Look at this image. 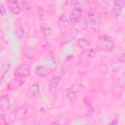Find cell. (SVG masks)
<instances>
[{
  "instance_id": "cell-1",
  "label": "cell",
  "mask_w": 125,
  "mask_h": 125,
  "mask_svg": "<svg viewBox=\"0 0 125 125\" xmlns=\"http://www.w3.org/2000/svg\"><path fill=\"white\" fill-rule=\"evenodd\" d=\"M97 42L100 49L106 52L111 51L114 46L113 41L107 35L99 36L97 39Z\"/></svg>"
},
{
  "instance_id": "cell-2",
  "label": "cell",
  "mask_w": 125,
  "mask_h": 125,
  "mask_svg": "<svg viewBox=\"0 0 125 125\" xmlns=\"http://www.w3.org/2000/svg\"><path fill=\"white\" fill-rule=\"evenodd\" d=\"M90 28L94 32L98 31L101 26V20L99 15L94 11L90 12L88 15Z\"/></svg>"
},
{
  "instance_id": "cell-3",
  "label": "cell",
  "mask_w": 125,
  "mask_h": 125,
  "mask_svg": "<svg viewBox=\"0 0 125 125\" xmlns=\"http://www.w3.org/2000/svg\"><path fill=\"white\" fill-rule=\"evenodd\" d=\"M73 28L78 31L85 30L87 27L88 22L86 19L83 18L78 20L71 22Z\"/></svg>"
},
{
  "instance_id": "cell-4",
  "label": "cell",
  "mask_w": 125,
  "mask_h": 125,
  "mask_svg": "<svg viewBox=\"0 0 125 125\" xmlns=\"http://www.w3.org/2000/svg\"><path fill=\"white\" fill-rule=\"evenodd\" d=\"M29 74L30 71L28 65L26 64H22L16 69L14 76L17 78H21L27 76Z\"/></svg>"
},
{
  "instance_id": "cell-5",
  "label": "cell",
  "mask_w": 125,
  "mask_h": 125,
  "mask_svg": "<svg viewBox=\"0 0 125 125\" xmlns=\"http://www.w3.org/2000/svg\"><path fill=\"white\" fill-rule=\"evenodd\" d=\"M125 4L124 0H115L114 1L113 8L111 10V14L115 17H117L121 13Z\"/></svg>"
},
{
  "instance_id": "cell-6",
  "label": "cell",
  "mask_w": 125,
  "mask_h": 125,
  "mask_svg": "<svg viewBox=\"0 0 125 125\" xmlns=\"http://www.w3.org/2000/svg\"><path fill=\"white\" fill-rule=\"evenodd\" d=\"M83 89L82 85L80 84H75L69 89H68L67 92V97L70 98L76 96V95Z\"/></svg>"
},
{
  "instance_id": "cell-7",
  "label": "cell",
  "mask_w": 125,
  "mask_h": 125,
  "mask_svg": "<svg viewBox=\"0 0 125 125\" xmlns=\"http://www.w3.org/2000/svg\"><path fill=\"white\" fill-rule=\"evenodd\" d=\"M8 7L10 12L13 14H18L20 12V7L18 1L10 0L8 2Z\"/></svg>"
},
{
  "instance_id": "cell-8",
  "label": "cell",
  "mask_w": 125,
  "mask_h": 125,
  "mask_svg": "<svg viewBox=\"0 0 125 125\" xmlns=\"http://www.w3.org/2000/svg\"><path fill=\"white\" fill-rule=\"evenodd\" d=\"M52 70L48 67L41 66L37 67L35 69V73L39 77H45L51 72Z\"/></svg>"
},
{
  "instance_id": "cell-9",
  "label": "cell",
  "mask_w": 125,
  "mask_h": 125,
  "mask_svg": "<svg viewBox=\"0 0 125 125\" xmlns=\"http://www.w3.org/2000/svg\"><path fill=\"white\" fill-rule=\"evenodd\" d=\"M22 84V81L18 79H14L11 80L7 84V88L8 90H13L20 87Z\"/></svg>"
},
{
  "instance_id": "cell-10",
  "label": "cell",
  "mask_w": 125,
  "mask_h": 125,
  "mask_svg": "<svg viewBox=\"0 0 125 125\" xmlns=\"http://www.w3.org/2000/svg\"><path fill=\"white\" fill-rule=\"evenodd\" d=\"M27 92L28 95L31 98L37 97L40 93V86L37 84H34L31 85L28 89Z\"/></svg>"
},
{
  "instance_id": "cell-11",
  "label": "cell",
  "mask_w": 125,
  "mask_h": 125,
  "mask_svg": "<svg viewBox=\"0 0 125 125\" xmlns=\"http://www.w3.org/2000/svg\"><path fill=\"white\" fill-rule=\"evenodd\" d=\"M82 10L80 8H74L72 9L70 18V21L79 20L82 15Z\"/></svg>"
},
{
  "instance_id": "cell-12",
  "label": "cell",
  "mask_w": 125,
  "mask_h": 125,
  "mask_svg": "<svg viewBox=\"0 0 125 125\" xmlns=\"http://www.w3.org/2000/svg\"><path fill=\"white\" fill-rule=\"evenodd\" d=\"M10 107V97L8 95H2L0 99V108H8Z\"/></svg>"
},
{
  "instance_id": "cell-13",
  "label": "cell",
  "mask_w": 125,
  "mask_h": 125,
  "mask_svg": "<svg viewBox=\"0 0 125 125\" xmlns=\"http://www.w3.org/2000/svg\"><path fill=\"white\" fill-rule=\"evenodd\" d=\"M93 57L91 55L89 49L86 51H83L80 56V62L82 63H86L88 62Z\"/></svg>"
},
{
  "instance_id": "cell-14",
  "label": "cell",
  "mask_w": 125,
  "mask_h": 125,
  "mask_svg": "<svg viewBox=\"0 0 125 125\" xmlns=\"http://www.w3.org/2000/svg\"><path fill=\"white\" fill-rule=\"evenodd\" d=\"M69 25V22L65 15H62L58 21V25L61 28H65Z\"/></svg>"
},
{
  "instance_id": "cell-15",
  "label": "cell",
  "mask_w": 125,
  "mask_h": 125,
  "mask_svg": "<svg viewBox=\"0 0 125 125\" xmlns=\"http://www.w3.org/2000/svg\"><path fill=\"white\" fill-rule=\"evenodd\" d=\"M78 46L83 51L87 50L90 48V44L89 42L83 38L79 39L77 41Z\"/></svg>"
},
{
  "instance_id": "cell-16",
  "label": "cell",
  "mask_w": 125,
  "mask_h": 125,
  "mask_svg": "<svg viewBox=\"0 0 125 125\" xmlns=\"http://www.w3.org/2000/svg\"><path fill=\"white\" fill-rule=\"evenodd\" d=\"M61 76H57L53 77L52 79L48 85V87L50 89L56 88L58 86L61 81Z\"/></svg>"
},
{
  "instance_id": "cell-17",
  "label": "cell",
  "mask_w": 125,
  "mask_h": 125,
  "mask_svg": "<svg viewBox=\"0 0 125 125\" xmlns=\"http://www.w3.org/2000/svg\"><path fill=\"white\" fill-rule=\"evenodd\" d=\"M11 65V63L9 62H5L1 67V78H0V81H2V79L3 78L4 75L7 72V71L9 70V68H10Z\"/></svg>"
},
{
  "instance_id": "cell-18",
  "label": "cell",
  "mask_w": 125,
  "mask_h": 125,
  "mask_svg": "<svg viewBox=\"0 0 125 125\" xmlns=\"http://www.w3.org/2000/svg\"><path fill=\"white\" fill-rule=\"evenodd\" d=\"M19 3L20 8L24 11H29L32 8L31 3L29 1H20Z\"/></svg>"
},
{
  "instance_id": "cell-19",
  "label": "cell",
  "mask_w": 125,
  "mask_h": 125,
  "mask_svg": "<svg viewBox=\"0 0 125 125\" xmlns=\"http://www.w3.org/2000/svg\"><path fill=\"white\" fill-rule=\"evenodd\" d=\"M35 55V51L33 48H28L25 49L24 52V57L28 59H32Z\"/></svg>"
},
{
  "instance_id": "cell-20",
  "label": "cell",
  "mask_w": 125,
  "mask_h": 125,
  "mask_svg": "<svg viewBox=\"0 0 125 125\" xmlns=\"http://www.w3.org/2000/svg\"><path fill=\"white\" fill-rule=\"evenodd\" d=\"M72 40V36L70 33H65L63 34L61 38V42L62 43H67L69 42Z\"/></svg>"
},
{
  "instance_id": "cell-21",
  "label": "cell",
  "mask_w": 125,
  "mask_h": 125,
  "mask_svg": "<svg viewBox=\"0 0 125 125\" xmlns=\"http://www.w3.org/2000/svg\"><path fill=\"white\" fill-rule=\"evenodd\" d=\"M85 115L89 118L92 117L94 114V110L92 106H91L89 103L87 102L86 104H85Z\"/></svg>"
},
{
  "instance_id": "cell-22",
  "label": "cell",
  "mask_w": 125,
  "mask_h": 125,
  "mask_svg": "<svg viewBox=\"0 0 125 125\" xmlns=\"http://www.w3.org/2000/svg\"><path fill=\"white\" fill-rule=\"evenodd\" d=\"M38 13L41 18L43 20H46L48 18V12L47 13L45 10H44L42 7H38Z\"/></svg>"
},
{
  "instance_id": "cell-23",
  "label": "cell",
  "mask_w": 125,
  "mask_h": 125,
  "mask_svg": "<svg viewBox=\"0 0 125 125\" xmlns=\"http://www.w3.org/2000/svg\"><path fill=\"white\" fill-rule=\"evenodd\" d=\"M77 1L75 0H67L66 1L65 4L64 5V8L66 9V10H69L70 8L75 6V5L77 4Z\"/></svg>"
},
{
  "instance_id": "cell-24",
  "label": "cell",
  "mask_w": 125,
  "mask_h": 125,
  "mask_svg": "<svg viewBox=\"0 0 125 125\" xmlns=\"http://www.w3.org/2000/svg\"><path fill=\"white\" fill-rule=\"evenodd\" d=\"M16 34L19 38H21L24 35V31L21 27L19 26L16 29Z\"/></svg>"
},
{
  "instance_id": "cell-25",
  "label": "cell",
  "mask_w": 125,
  "mask_h": 125,
  "mask_svg": "<svg viewBox=\"0 0 125 125\" xmlns=\"http://www.w3.org/2000/svg\"><path fill=\"white\" fill-rule=\"evenodd\" d=\"M26 112V109L24 107H21L19 108L18 109V110L16 112V114L18 117H21V116H24V115L25 114Z\"/></svg>"
},
{
  "instance_id": "cell-26",
  "label": "cell",
  "mask_w": 125,
  "mask_h": 125,
  "mask_svg": "<svg viewBox=\"0 0 125 125\" xmlns=\"http://www.w3.org/2000/svg\"><path fill=\"white\" fill-rule=\"evenodd\" d=\"M55 11H56L55 7L52 4L49 5L48 8V14L49 15H53L55 14Z\"/></svg>"
},
{
  "instance_id": "cell-27",
  "label": "cell",
  "mask_w": 125,
  "mask_h": 125,
  "mask_svg": "<svg viewBox=\"0 0 125 125\" xmlns=\"http://www.w3.org/2000/svg\"><path fill=\"white\" fill-rule=\"evenodd\" d=\"M42 32H43V34H44V35L46 36H48L50 34V33L51 32V29L50 28V27H46L43 29Z\"/></svg>"
},
{
  "instance_id": "cell-28",
  "label": "cell",
  "mask_w": 125,
  "mask_h": 125,
  "mask_svg": "<svg viewBox=\"0 0 125 125\" xmlns=\"http://www.w3.org/2000/svg\"><path fill=\"white\" fill-rule=\"evenodd\" d=\"M0 15H1V16L2 17L6 13V10L4 7L1 4L0 6Z\"/></svg>"
},
{
  "instance_id": "cell-29",
  "label": "cell",
  "mask_w": 125,
  "mask_h": 125,
  "mask_svg": "<svg viewBox=\"0 0 125 125\" xmlns=\"http://www.w3.org/2000/svg\"><path fill=\"white\" fill-rule=\"evenodd\" d=\"M47 58L48 59H49L51 61H52L53 62H54V61H55V59H54V56L53 55V54L52 53V52H50L47 55Z\"/></svg>"
},
{
  "instance_id": "cell-30",
  "label": "cell",
  "mask_w": 125,
  "mask_h": 125,
  "mask_svg": "<svg viewBox=\"0 0 125 125\" xmlns=\"http://www.w3.org/2000/svg\"><path fill=\"white\" fill-rule=\"evenodd\" d=\"M118 58L121 62H124V60H125V55H124V53H122V54H120L118 56Z\"/></svg>"
},
{
  "instance_id": "cell-31",
  "label": "cell",
  "mask_w": 125,
  "mask_h": 125,
  "mask_svg": "<svg viewBox=\"0 0 125 125\" xmlns=\"http://www.w3.org/2000/svg\"><path fill=\"white\" fill-rule=\"evenodd\" d=\"M0 121L1 122H3L4 123L6 121L5 115L3 114H2V113H1L0 115Z\"/></svg>"
},
{
  "instance_id": "cell-32",
  "label": "cell",
  "mask_w": 125,
  "mask_h": 125,
  "mask_svg": "<svg viewBox=\"0 0 125 125\" xmlns=\"http://www.w3.org/2000/svg\"><path fill=\"white\" fill-rule=\"evenodd\" d=\"M117 124V120H114L112 121H111V122L110 123V124H112V125H115V124Z\"/></svg>"
}]
</instances>
